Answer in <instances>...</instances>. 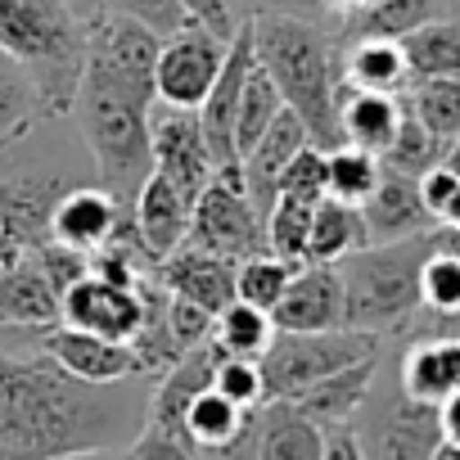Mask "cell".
<instances>
[{
  "label": "cell",
  "mask_w": 460,
  "mask_h": 460,
  "mask_svg": "<svg viewBox=\"0 0 460 460\" xmlns=\"http://www.w3.org/2000/svg\"><path fill=\"white\" fill-rule=\"evenodd\" d=\"M37 118H41V104H37L28 73L0 55V149L14 145L19 136H28Z\"/></svg>",
  "instance_id": "obj_37"
},
{
  "label": "cell",
  "mask_w": 460,
  "mask_h": 460,
  "mask_svg": "<svg viewBox=\"0 0 460 460\" xmlns=\"http://www.w3.org/2000/svg\"><path fill=\"white\" fill-rule=\"evenodd\" d=\"M145 388L82 384L64 375L46 352L10 357L0 352V460H77L118 451L149 424Z\"/></svg>",
  "instance_id": "obj_1"
},
{
  "label": "cell",
  "mask_w": 460,
  "mask_h": 460,
  "mask_svg": "<svg viewBox=\"0 0 460 460\" xmlns=\"http://www.w3.org/2000/svg\"><path fill=\"white\" fill-rule=\"evenodd\" d=\"M420 312L429 316V325L460 321V262L451 253H438V244L420 271Z\"/></svg>",
  "instance_id": "obj_39"
},
{
  "label": "cell",
  "mask_w": 460,
  "mask_h": 460,
  "mask_svg": "<svg viewBox=\"0 0 460 460\" xmlns=\"http://www.w3.org/2000/svg\"><path fill=\"white\" fill-rule=\"evenodd\" d=\"M59 199L46 181H0V262L50 240V208Z\"/></svg>",
  "instance_id": "obj_22"
},
{
  "label": "cell",
  "mask_w": 460,
  "mask_h": 460,
  "mask_svg": "<svg viewBox=\"0 0 460 460\" xmlns=\"http://www.w3.org/2000/svg\"><path fill=\"white\" fill-rule=\"evenodd\" d=\"M212 393H221L226 402H235L240 411H258V406H267L262 366H258V361L221 357V361H217V375H212Z\"/></svg>",
  "instance_id": "obj_41"
},
{
  "label": "cell",
  "mask_w": 460,
  "mask_h": 460,
  "mask_svg": "<svg viewBox=\"0 0 460 460\" xmlns=\"http://www.w3.org/2000/svg\"><path fill=\"white\" fill-rule=\"evenodd\" d=\"M249 19H303V23H325V0H240Z\"/></svg>",
  "instance_id": "obj_47"
},
{
  "label": "cell",
  "mask_w": 460,
  "mask_h": 460,
  "mask_svg": "<svg viewBox=\"0 0 460 460\" xmlns=\"http://www.w3.org/2000/svg\"><path fill=\"white\" fill-rule=\"evenodd\" d=\"M325 429H316L294 402H267L253 420L249 460H321Z\"/></svg>",
  "instance_id": "obj_24"
},
{
  "label": "cell",
  "mask_w": 460,
  "mask_h": 460,
  "mask_svg": "<svg viewBox=\"0 0 460 460\" xmlns=\"http://www.w3.org/2000/svg\"><path fill=\"white\" fill-rule=\"evenodd\" d=\"M379 158L375 154H361V149H334L325 154V194L339 199V203H352L361 208L370 199V190L379 185Z\"/></svg>",
  "instance_id": "obj_38"
},
{
  "label": "cell",
  "mask_w": 460,
  "mask_h": 460,
  "mask_svg": "<svg viewBox=\"0 0 460 460\" xmlns=\"http://www.w3.org/2000/svg\"><path fill=\"white\" fill-rule=\"evenodd\" d=\"M370 249L366 240V221H361V208L352 203H339V199H325L312 217V240H307V267H339L343 258Z\"/></svg>",
  "instance_id": "obj_31"
},
{
  "label": "cell",
  "mask_w": 460,
  "mask_h": 460,
  "mask_svg": "<svg viewBox=\"0 0 460 460\" xmlns=\"http://www.w3.org/2000/svg\"><path fill=\"white\" fill-rule=\"evenodd\" d=\"M397 46H402L411 86L460 77V23H456V19H433V23H424L420 32L402 37Z\"/></svg>",
  "instance_id": "obj_30"
},
{
  "label": "cell",
  "mask_w": 460,
  "mask_h": 460,
  "mask_svg": "<svg viewBox=\"0 0 460 460\" xmlns=\"http://www.w3.org/2000/svg\"><path fill=\"white\" fill-rule=\"evenodd\" d=\"M253 28V55L262 73L276 82L285 109H294L321 154L343 149L339 136V37L325 32V23L303 19H249Z\"/></svg>",
  "instance_id": "obj_2"
},
{
  "label": "cell",
  "mask_w": 460,
  "mask_h": 460,
  "mask_svg": "<svg viewBox=\"0 0 460 460\" xmlns=\"http://www.w3.org/2000/svg\"><path fill=\"white\" fill-rule=\"evenodd\" d=\"M438 226H447V230H460V190L451 194V203H447V212H442V221Z\"/></svg>",
  "instance_id": "obj_54"
},
{
  "label": "cell",
  "mask_w": 460,
  "mask_h": 460,
  "mask_svg": "<svg viewBox=\"0 0 460 460\" xmlns=\"http://www.w3.org/2000/svg\"><path fill=\"white\" fill-rule=\"evenodd\" d=\"M271 339H276L271 316L249 307V303H240V298L217 316V330H212V348L221 357H235V361H262Z\"/></svg>",
  "instance_id": "obj_33"
},
{
  "label": "cell",
  "mask_w": 460,
  "mask_h": 460,
  "mask_svg": "<svg viewBox=\"0 0 460 460\" xmlns=\"http://www.w3.org/2000/svg\"><path fill=\"white\" fill-rule=\"evenodd\" d=\"M149 109L154 104H145L127 91L86 82V77H82V91L73 104V118H77V127L91 145V158L100 167V185L118 203V212H131L136 194L154 176Z\"/></svg>",
  "instance_id": "obj_4"
},
{
  "label": "cell",
  "mask_w": 460,
  "mask_h": 460,
  "mask_svg": "<svg viewBox=\"0 0 460 460\" xmlns=\"http://www.w3.org/2000/svg\"><path fill=\"white\" fill-rule=\"evenodd\" d=\"M41 352L73 379L82 384H95V388H109V384H127V379H140L136 370V357L127 343H109V339H95V334H77V330H46L41 339Z\"/></svg>",
  "instance_id": "obj_17"
},
{
  "label": "cell",
  "mask_w": 460,
  "mask_h": 460,
  "mask_svg": "<svg viewBox=\"0 0 460 460\" xmlns=\"http://www.w3.org/2000/svg\"><path fill=\"white\" fill-rule=\"evenodd\" d=\"M0 325L5 330H55L59 325V294L37 249L0 262Z\"/></svg>",
  "instance_id": "obj_15"
},
{
  "label": "cell",
  "mask_w": 460,
  "mask_h": 460,
  "mask_svg": "<svg viewBox=\"0 0 460 460\" xmlns=\"http://www.w3.org/2000/svg\"><path fill=\"white\" fill-rule=\"evenodd\" d=\"M163 321H167L172 339L181 343V352L208 348V343H212V330H217V316H212V312H203V307L190 303V298H172V294H167Z\"/></svg>",
  "instance_id": "obj_44"
},
{
  "label": "cell",
  "mask_w": 460,
  "mask_h": 460,
  "mask_svg": "<svg viewBox=\"0 0 460 460\" xmlns=\"http://www.w3.org/2000/svg\"><path fill=\"white\" fill-rule=\"evenodd\" d=\"M429 460H460V447H456V442H447V438H442V442H438V451H433V456H429Z\"/></svg>",
  "instance_id": "obj_55"
},
{
  "label": "cell",
  "mask_w": 460,
  "mask_h": 460,
  "mask_svg": "<svg viewBox=\"0 0 460 460\" xmlns=\"http://www.w3.org/2000/svg\"><path fill=\"white\" fill-rule=\"evenodd\" d=\"M402 100H406L411 118H415L438 145L451 149V140L460 136V77H451V82H420V86H411Z\"/></svg>",
  "instance_id": "obj_34"
},
{
  "label": "cell",
  "mask_w": 460,
  "mask_h": 460,
  "mask_svg": "<svg viewBox=\"0 0 460 460\" xmlns=\"http://www.w3.org/2000/svg\"><path fill=\"white\" fill-rule=\"evenodd\" d=\"M253 411H240L235 402H226L221 393H203L194 397V406L185 411V424H181V438L194 447L199 460H221L230 447H235V438L244 433Z\"/></svg>",
  "instance_id": "obj_29"
},
{
  "label": "cell",
  "mask_w": 460,
  "mask_h": 460,
  "mask_svg": "<svg viewBox=\"0 0 460 460\" xmlns=\"http://www.w3.org/2000/svg\"><path fill=\"white\" fill-rule=\"evenodd\" d=\"M370 5H379V0H325V10H330L334 19H352V14H361V10H370Z\"/></svg>",
  "instance_id": "obj_51"
},
{
  "label": "cell",
  "mask_w": 460,
  "mask_h": 460,
  "mask_svg": "<svg viewBox=\"0 0 460 460\" xmlns=\"http://www.w3.org/2000/svg\"><path fill=\"white\" fill-rule=\"evenodd\" d=\"M361 221H366L370 244H397V240H415L438 230V221L429 217L420 199V181L397 176V172H379V185L361 203Z\"/></svg>",
  "instance_id": "obj_16"
},
{
  "label": "cell",
  "mask_w": 460,
  "mask_h": 460,
  "mask_svg": "<svg viewBox=\"0 0 460 460\" xmlns=\"http://www.w3.org/2000/svg\"><path fill=\"white\" fill-rule=\"evenodd\" d=\"M77 460H131L127 451H100V456H77Z\"/></svg>",
  "instance_id": "obj_57"
},
{
  "label": "cell",
  "mask_w": 460,
  "mask_h": 460,
  "mask_svg": "<svg viewBox=\"0 0 460 460\" xmlns=\"http://www.w3.org/2000/svg\"><path fill=\"white\" fill-rule=\"evenodd\" d=\"M190 212H194V208H190L163 176H149L127 217H131V230H136L140 249H145L154 262H163V258H172V253L190 240Z\"/></svg>",
  "instance_id": "obj_21"
},
{
  "label": "cell",
  "mask_w": 460,
  "mask_h": 460,
  "mask_svg": "<svg viewBox=\"0 0 460 460\" xmlns=\"http://www.w3.org/2000/svg\"><path fill=\"white\" fill-rule=\"evenodd\" d=\"M321 460H366L352 429H325V456Z\"/></svg>",
  "instance_id": "obj_49"
},
{
  "label": "cell",
  "mask_w": 460,
  "mask_h": 460,
  "mask_svg": "<svg viewBox=\"0 0 460 460\" xmlns=\"http://www.w3.org/2000/svg\"><path fill=\"white\" fill-rule=\"evenodd\" d=\"M190 249H203L212 258L226 262H249L258 253H267V217L258 212L244 167H221L212 176V185L203 190V199L190 212Z\"/></svg>",
  "instance_id": "obj_8"
},
{
  "label": "cell",
  "mask_w": 460,
  "mask_h": 460,
  "mask_svg": "<svg viewBox=\"0 0 460 460\" xmlns=\"http://www.w3.org/2000/svg\"><path fill=\"white\" fill-rule=\"evenodd\" d=\"M59 325L77 334H95L109 343H131L145 325V294L100 280L95 271L82 276L59 298Z\"/></svg>",
  "instance_id": "obj_12"
},
{
  "label": "cell",
  "mask_w": 460,
  "mask_h": 460,
  "mask_svg": "<svg viewBox=\"0 0 460 460\" xmlns=\"http://www.w3.org/2000/svg\"><path fill=\"white\" fill-rule=\"evenodd\" d=\"M64 5L86 23V19H95V14H104V10H109V0H64Z\"/></svg>",
  "instance_id": "obj_53"
},
{
  "label": "cell",
  "mask_w": 460,
  "mask_h": 460,
  "mask_svg": "<svg viewBox=\"0 0 460 460\" xmlns=\"http://www.w3.org/2000/svg\"><path fill=\"white\" fill-rule=\"evenodd\" d=\"M0 55L28 73L46 118L73 113L86 73V23L64 0H0Z\"/></svg>",
  "instance_id": "obj_3"
},
{
  "label": "cell",
  "mask_w": 460,
  "mask_h": 460,
  "mask_svg": "<svg viewBox=\"0 0 460 460\" xmlns=\"http://www.w3.org/2000/svg\"><path fill=\"white\" fill-rule=\"evenodd\" d=\"M442 438L460 447V393H456V397L442 406Z\"/></svg>",
  "instance_id": "obj_50"
},
{
  "label": "cell",
  "mask_w": 460,
  "mask_h": 460,
  "mask_svg": "<svg viewBox=\"0 0 460 460\" xmlns=\"http://www.w3.org/2000/svg\"><path fill=\"white\" fill-rule=\"evenodd\" d=\"M149 145H154V176H163L194 208L203 199V190L212 185V176H217V163L208 154L199 113L154 104L149 109Z\"/></svg>",
  "instance_id": "obj_10"
},
{
  "label": "cell",
  "mask_w": 460,
  "mask_h": 460,
  "mask_svg": "<svg viewBox=\"0 0 460 460\" xmlns=\"http://www.w3.org/2000/svg\"><path fill=\"white\" fill-rule=\"evenodd\" d=\"M217 361H221V352H217L212 343H208V348L185 352V357H181V366H176L167 379H158V393L149 397V424H154V429H163V433H181L185 411L194 406V397H203V393L212 388Z\"/></svg>",
  "instance_id": "obj_27"
},
{
  "label": "cell",
  "mask_w": 460,
  "mask_h": 460,
  "mask_svg": "<svg viewBox=\"0 0 460 460\" xmlns=\"http://www.w3.org/2000/svg\"><path fill=\"white\" fill-rule=\"evenodd\" d=\"M158 50H163V37L104 10V14L86 19V73L82 77L113 86V91H127L145 104H158V91H154Z\"/></svg>",
  "instance_id": "obj_9"
},
{
  "label": "cell",
  "mask_w": 460,
  "mask_h": 460,
  "mask_svg": "<svg viewBox=\"0 0 460 460\" xmlns=\"http://www.w3.org/2000/svg\"><path fill=\"white\" fill-rule=\"evenodd\" d=\"M122 217L127 212H118V203L104 190H68L50 208V240L82 258H95L113 244Z\"/></svg>",
  "instance_id": "obj_18"
},
{
  "label": "cell",
  "mask_w": 460,
  "mask_h": 460,
  "mask_svg": "<svg viewBox=\"0 0 460 460\" xmlns=\"http://www.w3.org/2000/svg\"><path fill=\"white\" fill-rule=\"evenodd\" d=\"M276 199H294V203H321V199H330L325 194V154L312 145V149H303L294 163H289V172L280 176V185H276Z\"/></svg>",
  "instance_id": "obj_43"
},
{
  "label": "cell",
  "mask_w": 460,
  "mask_h": 460,
  "mask_svg": "<svg viewBox=\"0 0 460 460\" xmlns=\"http://www.w3.org/2000/svg\"><path fill=\"white\" fill-rule=\"evenodd\" d=\"M433 258V235L370 244L339 262L343 298H348V330L388 334L420 316V271Z\"/></svg>",
  "instance_id": "obj_5"
},
{
  "label": "cell",
  "mask_w": 460,
  "mask_h": 460,
  "mask_svg": "<svg viewBox=\"0 0 460 460\" xmlns=\"http://www.w3.org/2000/svg\"><path fill=\"white\" fill-rule=\"evenodd\" d=\"M158 280L172 298H190L212 316H221L235 303V262L212 258V253L190 249V244H181L172 258L158 262Z\"/></svg>",
  "instance_id": "obj_20"
},
{
  "label": "cell",
  "mask_w": 460,
  "mask_h": 460,
  "mask_svg": "<svg viewBox=\"0 0 460 460\" xmlns=\"http://www.w3.org/2000/svg\"><path fill=\"white\" fill-rule=\"evenodd\" d=\"M339 73L348 91H370V95L411 91V73L397 41H339Z\"/></svg>",
  "instance_id": "obj_28"
},
{
  "label": "cell",
  "mask_w": 460,
  "mask_h": 460,
  "mask_svg": "<svg viewBox=\"0 0 460 460\" xmlns=\"http://www.w3.org/2000/svg\"><path fill=\"white\" fill-rule=\"evenodd\" d=\"M438 0H379V5L343 19V37L339 41H402L411 32H420L424 23L442 19Z\"/></svg>",
  "instance_id": "obj_32"
},
{
  "label": "cell",
  "mask_w": 460,
  "mask_h": 460,
  "mask_svg": "<svg viewBox=\"0 0 460 460\" xmlns=\"http://www.w3.org/2000/svg\"><path fill=\"white\" fill-rule=\"evenodd\" d=\"M406 100L402 95H370V91H339V136L348 149L375 154L384 158V149L393 145L397 127H402Z\"/></svg>",
  "instance_id": "obj_25"
},
{
  "label": "cell",
  "mask_w": 460,
  "mask_h": 460,
  "mask_svg": "<svg viewBox=\"0 0 460 460\" xmlns=\"http://www.w3.org/2000/svg\"><path fill=\"white\" fill-rule=\"evenodd\" d=\"M397 384L406 397L442 411L460 393V334H420L397 361Z\"/></svg>",
  "instance_id": "obj_19"
},
{
  "label": "cell",
  "mask_w": 460,
  "mask_h": 460,
  "mask_svg": "<svg viewBox=\"0 0 460 460\" xmlns=\"http://www.w3.org/2000/svg\"><path fill=\"white\" fill-rule=\"evenodd\" d=\"M226 50H230V41L212 37L203 23H185L176 37H167L158 50V73H154L158 104L199 113V104L208 100V91L226 64Z\"/></svg>",
  "instance_id": "obj_11"
},
{
  "label": "cell",
  "mask_w": 460,
  "mask_h": 460,
  "mask_svg": "<svg viewBox=\"0 0 460 460\" xmlns=\"http://www.w3.org/2000/svg\"><path fill=\"white\" fill-rule=\"evenodd\" d=\"M303 149H312V136H307L303 118H298L294 109H285V113L267 127V136L253 145V154L240 163V167H244V181H249V194H253V203H258L262 217L271 212L276 185H280V176L289 172V163H294Z\"/></svg>",
  "instance_id": "obj_23"
},
{
  "label": "cell",
  "mask_w": 460,
  "mask_h": 460,
  "mask_svg": "<svg viewBox=\"0 0 460 460\" xmlns=\"http://www.w3.org/2000/svg\"><path fill=\"white\" fill-rule=\"evenodd\" d=\"M285 113V100L276 91V82L262 73V64H253L249 82H244V100H240V118H235V154L240 163L253 154V145L267 136V127Z\"/></svg>",
  "instance_id": "obj_35"
},
{
  "label": "cell",
  "mask_w": 460,
  "mask_h": 460,
  "mask_svg": "<svg viewBox=\"0 0 460 460\" xmlns=\"http://www.w3.org/2000/svg\"><path fill=\"white\" fill-rule=\"evenodd\" d=\"M185 5V14L194 19V23H203L212 37H221V41H235V32L244 28L240 19H235V0H181Z\"/></svg>",
  "instance_id": "obj_46"
},
{
  "label": "cell",
  "mask_w": 460,
  "mask_h": 460,
  "mask_svg": "<svg viewBox=\"0 0 460 460\" xmlns=\"http://www.w3.org/2000/svg\"><path fill=\"white\" fill-rule=\"evenodd\" d=\"M294 276H298V267H289V262H280L271 253H258V258H249V262L235 267V298L271 316Z\"/></svg>",
  "instance_id": "obj_40"
},
{
  "label": "cell",
  "mask_w": 460,
  "mask_h": 460,
  "mask_svg": "<svg viewBox=\"0 0 460 460\" xmlns=\"http://www.w3.org/2000/svg\"><path fill=\"white\" fill-rule=\"evenodd\" d=\"M276 334H330L348 330V298L339 267H298L285 298L271 312Z\"/></svg>",
  "instance_id": "obj_14"
},
{
  "label": "cell",
  "mask_w": 460,
  "mask_h": 460,
  "mask_svg": "<svg viewBox=\"0 0 460 460\" xmlns=\"http://www.w3.org/2000/svg\"><path fill=\"white\" fill-rule=\"evenodd\" d=\"M127 456H131V460H199L194 447H190L181 433H163V429H154V424L140 429V438L131 442Z\"/></svg>",
  "instance_id": "obj_45"
},
{
  "label": "cell",
  "mask_w": 460,
  "mask_h": 460,
  "mask_svg": "<svg viewBox=\"0 0 460 460\" xmlns=\"http://www.w3.org/2000/svg\"><path fill=\"white\" fill-rule=\"evenodd\" d=\"M375 370H379V357L357 361V366H348V370L321 379V384L307 388L303 397H294V406H298L316 429H348V424L357 420V411L366 406V397H370Z\"/></svg>",
  "instance_id": "obj_26"
},
{
  "label": "cell",
  "mask_w": 460,
  "mask_h": 460,
  "mask_svg": "<svg viewBox=\"0 0 460 460\" xmlns=\"http://www.w3.org/2000/svg\"><path fill=\"white\" fill-rule=\"evenodd\" d=\"M357 442L366 460H429L442 442V411L406 397L397 384V370L379 375L370 384L366 406L357 411Z\"/></svg>",
  "instance_id": "obj_6"
},
{
  "label": "cell",
  "mask_w": 460,
  "mask_h": 460,
  "mask_svg": "<svg viewBox=\"0 0 460 460\" xmlns=\"http://www.w3.org/2000/svg\"><path fill=\"white\" fill-rule=\"evenodd\" d=\"M258 55H253V28L244 23L235 32L226 50V64L208 91V100L199 104V127H203V140H208V154L221 167H240V154H235V118H240V100H244V82L253 73Z\"/></svg>",
  "instance_id": "obj_13"
},
{
  "label": "cell",
  "mask_w": 460,
  "mask_h": 460,
  "mask_svg": "<svg viewBox=\"0 0 460 460\" xmlns=\"http://www.w3.org/2000/svg\"><path fill=\"white\" fill-rule=\"evenodd\" d=\"M379 357V339L366 330H330V334H276L262 352L267 402H294L321 379Z\"/></svg>",
  "instance_id": "obj_7"
},
{
  "label": "cell",
  "mask_w": 460,
  "mask_h": 460,
  "mask_svg": "<svg viewBox=\"0 0 460 460\" xmlns=\"http://www.w3.org/2000/svg\"><path fill=\"white\" fill-rule=\"evenodd\" d=\"M447 167L460 176V136H456V140H451V149H447Z\"/></svg>",
  "instance_id": "obj_56"
},
{
  "label": "cell",
  "mask_w": 460,
  "mask_h": 460,
  "mask_svg": "<svg viewBox=\"0 0 460 460\" xmlns=\"http://www.w3.org/2000/svg\"><path fill=\"white\" fill-rule=\"evenodd\" d=\"M109 10L113 14H122V19H131V23H140V28H149L154 37H176L185 23H194L190 14H185V5L181 0H109Z\"/></svg>",
  "instance_id": "obj_42"
},
{
  "label": "cell",
  "mask_w": 460,
  "mask_h": 460,
  "mask_svg": "<svg viewBox=\"0 0 460 460\" xmlns=\"http://www.w3.org/2000/svg\"><path fill=\"white\" fill-rule=\"evenodd\" d=\"M433 244H438V253H451V258L460 262V230L438 226V230H433Z\"/></svg>",
  "instance_id": "obj_52"
},
{
  "label": "cell",
  "mask_w": 460,
  "mask_h": 460,
  "mask_svg": "<svg viewBox=\"0 0 460 460\" xmlns=\"http://www.w3.org/2000/svg\"><path fill=\"white\" fill-rule=\"evenodd\" d=\"M456 190H460V176H456L447 163H438L433 172L420 176V199H424V208H429L433 221H442V212H447V203H451Z\"/></svg>",
  "instance_id": "obj_48"
},
{
  "label": "cell",
  "mask_w": 460,
  "mask_h": 460,
  "mask_svg": "<svg viewBox=\"0 0 460 460\" xmlns=\"http://www.w3.org/2000/svg\"><path fill=\"white\" fill-rule=\"evenodd\" d=\"M438 163H447V145H438V140L411 118V109H406V113H402V127H397V136H393V145H388L384 158H379V167L420 181V176L433 172Z\"/></svg>",
  "instance_id": "obj_36"
}]
</instances>
